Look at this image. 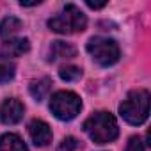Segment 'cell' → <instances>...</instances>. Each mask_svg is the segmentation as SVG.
I'll use <instances>...</instances> for the list:
<instances>
[{
  "instance_id": "277c9868",
  "label": "cell",
  "mask_w": 151,
  "mask_h": 151,
  "mask_svg": "<svg viewBox=\"0 0 151 151\" xmlns=\"http://www.w3.org/2000/svg\"><path fill=\"white\" fill-rule=\"evenodd\" d=\"M52 114L60 121H71L82 110V100L73 91H57L50 100Z\"/></svg>"
},
{
  "instance_id": "9a60e30c",
  "label": "cell",
  "mask_w": 151,
  "mask_h": 151,
  "mask_svg": "<svg viewBox=\"0 0 151 151\" xmlns=\"http://www.w3.org/2000/svg\"><path fill=\"white\" fill-rule=\"evenodd\" d=\"M124 151H146V144L142 142V139H140V137L133 135V137H130V140L126 142Z\"/></svg>"
},
{
  "instance_id": "6da1fadb",
  "label": "cell",
  "mask_w": 151,
  "mask_h": 151,
  "mask_svg": "<svg viewBox=\"0 0 151 151\" xmlns=\"http://www.w3.org/2000/svg\"><path fill=\"white\" fill-rule=\"evenodd\" d=\"M84 132L96 144L114 142L119 135V126L110 112H94L84 123Z\"/></svg>"
},
{
  "instance_id": "4fadbf2b",
  "label": "cell",
  "mask_w": 151,
  "mask_h": 151,
  "mask_svg": "<svg viewBox=\"0 0 151 151\" xmlns=\"http://www.w3.org/2000/svg\"><path fill=\"white\" fill-rule=\"evenodd\" d=\"M50 87H52V80L50 78H39V80H36V82L30 84V94L34 96V100L41 101L48 94Z\"/></svg>"
},
{
  "instance_id": "5b68a950",
  "label": "cell",
  "mask_w": 151,
  "mask_h": 151,
  "mask_svg": "<svg viewBox=\"0 0 151 151\" xmlns=\"http://www.w3.org/2000/svg\"><path fill=\"white\" fill-rule=\"evenodd\" d=\"M87 52L91 53V57L100 64V66H112L119 60V45L114 39L109 37H91L87 43Z\"/></svg>"
},
{
  "instance_id": "ba28073f",
  "label": "cell",
  "mask_w": 151,
  "mask_h": 151,
  "mask_svg": "<svg viewBox=\"0 0 151 151\" xmlns=\"http://www.w3.org/2000/svg\"><path fill=\"white\" fill-rule=\"evenodd\" d=\"M29 50H30V43L27 37H11V39L4 41V45H2V53L7 59L20 57V55L27 53Z\"/></svg>"
},
{
  "instance_id": "7c38bea8",
  "label": "cell",
  "mask_w": 151,
  "mask_h": 151,
  "mask_svg": "<svg viewBox=\"0 0 151 151\" xmlns=\"http://www.w3.org/2000/svg\"><path fill=\"white\" fill-rule=\"evenodd\" d=\"M14 73H16V66L11 59L0 55V84H6L11 82L14 78Z\"/></svg>"
},
{
  "instance_id": "8fae6325",
  "label": "cell",
  "mask_w": 151,
  "mask_h": 151,
  "mask_svg": "<svg viewBox=\"0 0 151 151\" xmlns=\"http://www.w3.org/2000/svg\"><path fill=\"white\" fill-rule=\"evenodd\" d=\"M20 29H22V22L18 18H14V16L4 18L2 22H0V39H4V41L11 39Z\"/></svg>"
},
{
  "instance_id": "5bb4252c",
  "label": "cell",
  "mask_w": 151,
  "mask_h": 151,
  "mask_svg": "<svg viewBox=\"0 0 151 151\" xmlns=\"http://www.w3.org/2000/svg\"><path fill=\"white\" fill-rule=\"evenodd\" d=\"M59 77H60L64 82H77V80L82 77V69L77 68V66H64V68H60V71H59Z\"/></svg>"
},
{
  "instance_id": "8992f818",
  "label": "cell",
  "mask_w": 151,
  "mask_h": 151,
  "mask_svg": "<svg viewBox=\"0 0 151 151\" xmlns=\"http://www.w3.org/2000/svg\"><path fill=\"white\" fill-rule=\"evenodd\" d=\"M25 107L16 98H7L0 105V121L4 124H18L23 119Z\"/></svg>"
},
{
  "instance_id": "2e32d148",
  "label": "cell",
  "mask_w": 151,
  "mask_h": 151,
  "mask_svg": "<svg viewBox=\"0 0 151 151\" xmlns=\"http://www.w3.org/2000/svg\"><path fill=\"white\" fill-rule=\"evenodd\" d=\"M80 147V142L75 139V137H66L60 146H59V151H75V149H78Z\"/></svg>"
},
{
  "instance_id": "30bf717a",
  "label": "cell",
  "mask_w": 151,
  "mask_h": 151,
  "mask_svg": "<svg viewBox=\"0 0 151 151\" xmlns=\"http://www.w3.org/2000/svg\"><path fill=\"white\" fill-rule=\"evenodd\" d=\"M0 151H29V147L20 135L4 133L0 137Z\"/></svg>"
},
{
  "instance_id": "9c48e42d",
  "label": "cell",
  "mask_w": 151,
  "mask_h": 151,
  "mask_svg": "<svg viewBox=\"0 0 151 151\" xmlns=\"http://www.w3.org/2000/svg\"><path fill=\"white\" fill-rule=\"evenodd\" d=\"M77 55V50H75L73 45L64 43V41H53L48 52V60L55 62V60H62V59H73Z\"/></svg>"
},
{
  "instance_id": "e0dca14e",
  "label": "cell",
  "mask_w": 151,
  "mask_h": 151,
  "mask_svg": "<svg viewBox=\"0 0 151 151\" xmlns=\"http://www.w3.org/2000/svg\"><path fill=\"white\" fill-rule=\"evenodd\" d=\"M91 9H101V7H105L107 6V2H91V0H87V2H86Z\"/></svg>"
},
{
  "instance_id": "52a82bcc",
  "label": "cell",
  "mask_w": 151,
  "mask_h": 151,
  "mask_svg": "<svg viewBox=\"0 0 151 151\" xmlns=\"http://www.w3.org/2000/svg\"><path fill=\"white\" fill-rule=\"evenodd\" d=\"M29 133H30V139L36 146L43 147V146H48L52 142V128L48 126V123L41 121V119H34L30 121L29 124Z\"/></svg>"
},
{
  "instance_id": "3957f363",
  "label": "cell",
  "mask_w": 151,
  "mask_h": 151,
  "mask_svg": "<svg viewBox=\"0 0 151 151\" xmlns=\"http://www.w3.org/2000/svg\"><path fill=\"white\" fill-rule=\"evenodd\" d=\"M48 27L57 34H77L86 30L87 18L75 4H68L57 16L48 20Z\"/></svg>"
},
{
  "instance_id": "7a4b0ae2",
  "label": "cell",
  "mask_w": 151,
  "mask_h": 151,
  "mask_svg": "<svg viewBox=\"0 0 151 151\" xmlns=\"http://www.w3.org/2000/svg\"><path fill=\"white\" fill-rule=\"evenodd\" d=\"M119 114L126 123L133 126H140L142 123H146L149 116V91L146 89L132 91L126 96V100H123V103L119 105Z\"/></svg>"
}]
</instances>
